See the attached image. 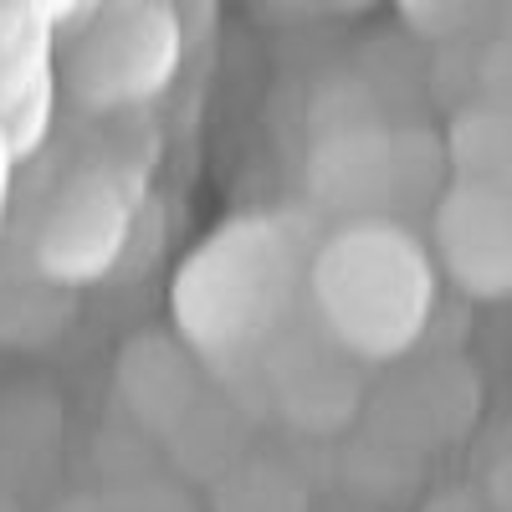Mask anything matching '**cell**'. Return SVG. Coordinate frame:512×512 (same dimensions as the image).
Instances as JSON below:
<instances>
[{"label": "cell", "mask_w": 512, "mask_h": 512, "mask_svg": "<svg viewBox=\"0 0 512 512\" xmlns=\"http://www.w3.org/2000/svg\"><path fill=\"white\" fill-rule=\"evenodd\" d=\"M313 256L282 216H236L210 231L175 272L169 308L175 333L200 359H236L267 349L287 328L297 282Z\"/></svg>", "instance_id": "6da1fadb"}, {"label": "cell", "mask_w": 512, "mask_h": 512, "mask_svg": "<svg viewBox=\"0 0 512 512\" xmlns=\"http://www.w3.org/2000/svg\"><path fill=\"white\" fill-rule=\"evenodd\" d=\"M313 318L359 364L400 359L436 313V262L400 221L338 226L308 262Z\"/></svg>", "instance_id": "7a4b0ae2"}, {"label": "cell", "mask_w": 512, "mask_h": 512, "mask_svg": "<svg viewBox=\"0 0 512 512\" xmlns=\"http://www.w3.org/2000/svg\"><path fill=\"white\" fill-rule=\"evenodd\" d=\"M308 185L323 210L344 226L354 221H400L431 205L451 185L446 139L425 128H354V134L318 139L308 159Z\"/></svg>", "instance_id": "3957f363"}, {"label": "cell", "mask_w": 512, "mask_h": 512, "mask_svg": "<svg viewBox=\"0 0 512 512\" xmlns=\"http://www.w3.org/2000/svg\"><path fill=\"white\" fill-rule=\"evenodd\" d=\"M180 21L169 6H103L93 11V21H82L72 47L62 52V77L67 93L93 108V113H113L128 103L154 98L180 67Z\"/></svg>", "instance_id": "277c9868"}, {"label": "cell", "mask_w": 512, "mask_h": 512, "mask_svg": "<svg viewBox=\"0 0 512 512\" xmlns=\"http://www.w3.org/2000/svg\"><path fill=\"white\" fill-rule=\"evenodd\" d=\"M359 369L364 364L318 318H297V313L262 354L272 410L303 436H333L359 415L364 405Z\"/></svg>", "instance_id": "5b68a950"}, {"label": "cell", "mask_w": 512, "mask_h": 512, "mask_svg": "<svg viewBox=\"0 0 512 512\" xmlns=\"http://www.w3.org/2000/svg\"><path fill=\"white\" fill-rule=\"evenodd\" d=\"M134 231V185L123 169H82L62 185L36 231V272L52 287L98 282Z\"/></svg>", "instance_id": "8992f818"}, {"label": "cell", "mask_w": 512, "mask_h": 512, "mask_svg": "<svg viewBox=\"0 0 512 512\" xmlns=\"http://www.w3.org/2000/svg\"><path fill=\"white\" fill-rule=\"evenodd\" d=\"M436 267L477 303L512 297V200L451 180L431 210Z\"/></svg>", "instance_id": "52a82bcc"}, {"label": "cell", "mask_w": 512, "mask_h": 512, "mask_svg": "<svg viewBox=\"0 0 512 512\" xmlns=\"http://www.w3.org/2000/svg\"><path fill=\"white\" fill-rule=\"evenodd\" d=\"M113 379H118V395H123L128 415L154 436H175L180 425L205 405L200 354L180 333H164V328H149V333L128 338V344L118 349Z\"/></svg>", "instance_id": "ba28073f"}, {"label": "cell", "mask_w": 512, "mask_h": 512, "mask_svg": "<svg viewBox=\"0 0 512 512\" xmlns=\"http://www.w3.org/2000/svg\"><path fill=\"white\" fill-rule=\"evenodd\" d=\"M446 159H451V180L482 185L512 200V108L497 103L461 108L446 134Z\"/></svg>", "instance_id": "9c48e42d"}, {"label": "cell", "mask_w": 512, "mask_h": 512, "mask_svg": "<svg viewBox=\"0 0 512 512\" xmlns=\"http://www.w3.org/2000/svg\"><path fill=\"white\" fill-rule=\"evenodd\" d=\"M400 16L420 36H461V31H472L487 11L482 6H425V0H415V6H400Z\"/></svg>", "instance_id": "30bf717a"}, {"label": "cell", "mask_w": 512, "mask_h": 512, "mask_svg": "<svg viewBox=\"0 0 512 512\" xmlns=\"http://www.w3.org/2000/svg\"><path fill=\"white\" fill-rule=\"evenodd\" d=\"M113 512H195L175 487H159V482H144V487H128L118 502H113Z\"/></svg>", "instance_id": "8fae6325"}, {"label": "cell", "mask_w": 512, "mask_h": 512, "mask_svg": "<svg viewBox=\"0 0 512 512\" xmlns=\"http://www.w3.org/2000/svg\"><path fill=\"white\" fill-rule=\"evenodd\" d=\"M57 512H113V502H98V497H77V502H67V507H57Z\"/></svg>", "instance_id": "7c38bea8"}]
</instances>
